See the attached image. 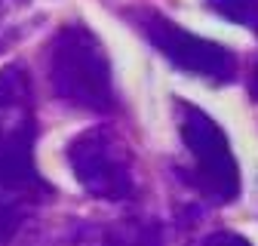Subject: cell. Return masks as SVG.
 Wrapping results in <instances>:
<instances>
[{
    "instance_id": "obj_1",
    "label": "cell",
    "mask_w": 258,
    "mask_h": 246,
    "mask_svg": "<svg viewBox=\"0 0 258 246\" xmlns=\"http://www.w3.org/2000/svg\"><path fill=\"white\" fill-rule=\"evenodd\" d=\"M37 114L31 77L19 61L0 68V246H10L49 197L52 184L40 175Z\"/></svg>"
},
{
    "instance_id": "obj_2",
    "label": "cell",
    "mask_w": 258,
    "mask_h": 246,
    "mask_svg": "<svg viewBox=\"0 0 258 246\" xmlns=\"http://www.w3.org/2000/svg\"><path fill=\"white\" fill-rule=\"evenodd\" d=\"M46 74L52 96L74 111L114 114L117 89L105 43L86 22H64L46 49Z\"/></svg>"
},
{
    "instance_id": "obj_3",
    "label": "cell",
    "mask_w": 258,
    "mask_h": 246,
    "mask_svg": "<svg viewBox=\"0 0 258 246\" xmlns=\"http://www.w3.org/2000/svg\"><path fill=\"white\" fill-rule=\"evenodd\" d=\"M175 127L187 151V166H181L184 184L206 203H231L240 194V163L231 151L224 130L187 99H175Z\"/></svg>"
},
{
    "instance_id": "obj_4",
    "label": "cell",
    "mask_w": 258,
    "mask_h": 246,
    "mask_svg": "<svg viewBox=\"0 0 258 246\" xmlns=\"http://www.w3.org/2000/svg\"><path fill=\"white\" fill-rule=\"evenodd\" d=\"M68 163L80 188L105 203H129L139 194L136 157L114 127H89L68 142Z\"/></svg>"
},
{
    "instance_id": "obj_5",
    "label": "cell",
    "mask_w": 258,
    "mask_h": 246,
    "mask_svg": "<svg viewBox=\"0 0 258 246\" xmlns=\"http://www.w3.org/2000/svg\"><path fill=\"white\" fill-rule=\"evenodd\" d=\"M126 19L139 28V34L163 55L169 65H175L178 71H187L194 77H200L206 83L224 86L237 77V55L209 37H200L194 31L181 28L178 22L166 19L157 10H129Z\"/></svg>"
},
{
    "instance_id": "obj_6",
    "label": "cell",
    "mask_w": 258,
    "mask_h": 246,
    "mask_svg": "<svg viewBox=\"0 0 258 246\" xmlns=\"http://www.w3.org/2000/svg\"><path fill=\"white\" fill-rule=\"evenodd\" d=\"M64 246H163V228L154 219L117 222H74Z\"/></svg>"
},
{
    "instance_id": "obj_7",
    "label": "cell",
    "mask_w": 258,
    "mask_h": 246,
    "mask_svg": "<svg viewBox=\"0 0 258 246\" xmlns=\"http://www.w3.org/2000/svg\"><path fill=\"white\" fill-rule=\"evenodd\" d=\"M206 4L221 19L258 31V0H206Z\"/></svg>"
},
{
    "instance_id": "obj_8",
    "label": "cell",
    "mask_w": 258,
    "mask_h": 246,
    "mask_svg": "<svg viewBox=\"0 0 258 246\" xmlns=\"http://www.w3.org/2000/svg\"><path fill=\"white\" fill-rule=\"evenodd\" d=\"M200 246H252V243L234 231H212L200 240Z\"/></svg>"
},
{
    "instance_id": "obj_9",
    "label": "cell",
    "mask_w": 258,
    "mask_h": 246,
    "mask_svg": "<svg viewBox=\"0 0 258 246\" xmlns=\"http://www.w3.org/2000/svg\"><path fill=\"white\" fill-rule=\"evenodd\" d=\"M249 96L258 102V65H255V71H252V77H249Z\"/></svg>"
}]
</instances>
